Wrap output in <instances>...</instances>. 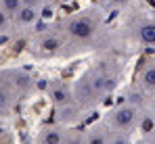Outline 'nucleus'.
Segmentation results:
<instances>
[{"mask_svg": "<svg viewBox=\"0 0 155 144\" xmlns=\"http://www.w3.org/2000/svg\"><path fill=\"white\" fill-rule=\"evenodd\" d=\"M109 144H136L132 134H124V132H111L109 130Z\"/></svg>", "mask_w": 155, "mask_h": 144, "instance_id": "17", "label": "nucleus"}, {"mask_svg": "<svg viewBox=\"0 0 155 144\" xmlns=\"http://www.w3.org/2000/svg\"><path fill=\"white\" fill-rule=\"evenodd\" d=\"M46 2H51V4H61V2H65V0H46Z\"/></svg>", "mask_w": 155, "mask_h": 144, "instance_id": "21", "label": "nucleus"}, {"mask_svg": "<svg viewBox=\"0 0 155 144\" xmlns=\"http://www.w3.org/2000/svg\"><path fill=\"white\" fill-rule=\"evenodd\" d=\"M31 50L38 54V56H59L67 50V40L61 31V27L52 29V27H44L38 31L34 44H31Z\"/></svg>", "mask_w": 155, "mask_h": 144, "instance_id": "4", "label": "nucleus"}, {"mask_svg": "<svg viewBox=\"0 0 155 144\" xmlns=\"http://www.w3.org/2000/svg\"><path fill=\"white\" fill-rule=\"evenodd\" d=\"M63 144H86V134L80 127H67L65 130V138Z\"/></svg>", "mask_w": 155, "mask_h": 144, "instance_id": "14", "label": "nucleus"}, {"mask_svg": "<svg viewBox=\"0 0 155 144\" xmlns=\"http://www.w3.org/2000/svg\"><path fill=\"white\" fill-rule=\"evenodd\" d=\"M46 92H48V98H51V102L54 104V109H59V107H63V104H69V102L74 100V96H71V86H67V84H63V82H51Z\"/></svg>", "mask_w": 155, "mask_h": 144, "instance_id": "8", "label": "nucleus"}, {"mask_svg": "<svg viewBox=\"0 0 155 144\" xmlns=\"http://www.w3.org/2000/svg\"><path fill=\"white\" fill-rule=\"evenodd\" d=\"M134 2H136V0H101L105 11H126Z\"/></svg>", "mask_w": 155, "mask_h": 144, "instance_id": "15", "label": "nucleus"}, {"mask_svg": "<svg viewBox=\"0 0 155 144\" xmlns=\"http://www.w3.org/2000/svg\"><path fill=\"white\" fill-rule=\"evenodd\" d=\"M88 73H90V79H92L99 96L105 100L109 94L115 92V88L120 84L122 69H120L117 61H99L92 67H88Z\"/></svg>", "mask_w": 155, "mask_h": 144, "instance_id": "3", "label": "nucleus"}, {"mask_svg": "<svg viewBox=\"0 0 155 144\" xmlns=\"http://www.w3.org/2000/svg\"><path fill=\"white\" fill-rule=\"evenodd\" d=\"M136 144H155V132L153 134H145V138H143L140 142H136Z\"/></svg>", "mask_w": 155, "mask_h": 144, "instance_id": "20", "label": "nucleus"}, {"mask_svg": "<svg viewBox=\"0 0 155 144\" xmlns=\"http://www.w3.org/2000/svg\"><path fill=\"white\" fill-rule=\"evenodd\" d=\"M57 111V121H59V125H63V127H71L74 123L84 117V111L80 109L76 104V100H71L69 104H63V107H59V109H54Z\"/></svg>", "mask_w": 155, "mask_h": 144, "instance_id": "9", "label": "nucleus"}, {"mask_svg": "<svg viewBox=\"0 0 155 144\" xmlns=\"http://www.w3.org/2000/svg\"><path fill=\"white\" fill-rule=\"evenodd\" d=\"M71 96H74L76 104L84 111V113L94 111V109L103 102V98L99 96L97 88H94V84H92V79H90L88 69L74 79V84H71Z\"/></svg>", "mask_w": 155, "mask_h": 144, "instance_id": "5", "label": "nucleus"}, {"mask_svg": "<svg viewBox=\"0 0 155 144\" xmlns=\"http://www.w3.org/2000/svg\"><path fill=\"white\" fill-rule=\"evenodd\" d=\"M8 25H11V17L0 8V34H4V31L8 29Z\"/></svg>", "mask_w": 155, "mask_h": 144, "instance_id": "18", "label": "nucleus"}, {"mask_svg": "<svg viewBox=\"0 0 155 144\" xmlns=\"http://www.w3.org/2000/svg\"><path fill=\"white\" fill-rule=\"evenodd\" d=\"M17 100L15 90L11 88V84L4 79V75L0 73V115H8L13 111V104Z\"/></svg>", "mask_w": 155, "mask_h": 144, "instance_id": "10", "label": "nucleus"}, {"mask_svg": "<svg viewBox=\"0 0 155 144\" xmlns=\"http://www.w3.org/2000/svg\"><path fill=\"white\" fill-rule=\"evenodd\" d=\"M65 130L67 127H63V125H46L40 130L36 144H63Z\"/></svg>", "mask_w": 155, "mask_h": 144, "instance_id": "11", "label": "nucleus"}, {"mask_svg": "<svg viewBox=\"0 0 155 144\" xmlns=\"http://www.w3.org/2000/svg\"><path fill=\"white\" fill-rule=\"evenodd\" d=\"M134 90H138L145 98L155 96V52L147 54L140 61L134 77Z\"/></svg>", "mask_w": 155, "mask_h": 144, "instance_id": "7", "label": "nucleus"}, {"mask_svg": "<svg viewBox=\"0 0 155 144\" xmlns=\"http://www.w3.org/2000/svg\"><path fill=\"white\" fill-rule=\"evenodd\" d=\"M147 111H149V104H140V102L124 98L122 102H117L115 107H111L107 111V115L103 117V123L111 132L134 134L140 127L143 117L147 115Z\"/></svg>", "mask_w": 155, "mask_h": 144, "instance_id": "2", "label": "nucleus"}, {"mask_svg": "<svg viewBox=\"0 0 155 144\" xmlns=\"http://www.w3.org/2000/svg\"><path fill=\"white\" fill-rule=\"evenodd\" d=\"M21 6H23V2H21V0H0V8H2L11 19L21 11Z\"/></svg>", "mask_w": 155, "mask_h": 144, "instance_id": "16", "label": "nucleus"}, {"mask_svg": "<svg viewBox=\"0 0 155 144\" xmlns=\"http://www.w3.org/2000/svg\"><path fill=\"white\" fill-rule=\"evenodd\" d=\"M86 134V144H109V130L105 127V123H94L88 130H84Z\"/></svg>", "mask_w": 155, "mask_h": 144, "instance_id": "13", "label": "nucleus"}, {"mask_svg": "<svg viewBox=\"0 0 155 144\" xmlns=\"http://www.w3.org/2000/svg\"><path fill=\"white\" fill-rule=\"evenodd\" d=\"M151 115H153V127H155V109L151 111Z\"/></svg>", "mask_w": 155, "mask_h": 144, "instance_id": "22", "label": "nucleus"}, {"mask_svg": "<svg viewBox=\"0 0 155 144\" xmlns=\"http://www.w3.org/2000/svg\"><path fill=\"white\" fill-rule=\"evenodd\" d=\"M21 2H23V6H31V8H38V11H42L44 4H46V0H21Z\"/></svg>", "mask_w": 155, "mask_h": 144, "instance_id": "19", "label": "nucleus"}, {"mask_svg": "<svg viewBox=\"0 0 155 144\" xmlns=\"http://www.w3.org/2000/svg\"><path fill=\"white\" fill-rule=\"evenodd\" d=\"M128 38L145 48H155V15L153 13H143L134 17L128 25Z\"/></svg>", "mask_w": 155, "mask_h": 144, "instance_id": "6", "label": "nucleus"}, {"mask_svg": "<svg viewBox=\"0 0 155 144\" xmlns=\"http://www.w3.org/2000/svg\"><path fill=\"white\" fill-rule=\"evenodd\" d=\"M42 11H38V8H31V6H21V11L13 17V21L17 27H34V25H38L40 21V15Z\"/></svg>", "mask_w": 155, "mask_h": 144, "instance_id": "12", "label": "nucleus"}, {"mask_svg": "<svg viewBox=\"0 0 155 144\" xmlns=\"http://www.w3.org/2000/svg\"><path fill=\"white\" fill-rule=\"evenodd\" d=\"M61 31L67 40V48L92 50L105 40V19L101 8H84L61 21Z\"/></svg>", "mask_w": 155, "mask_h": 144, "instance_id": "1", "label": "nucleus"}]
</instances>
